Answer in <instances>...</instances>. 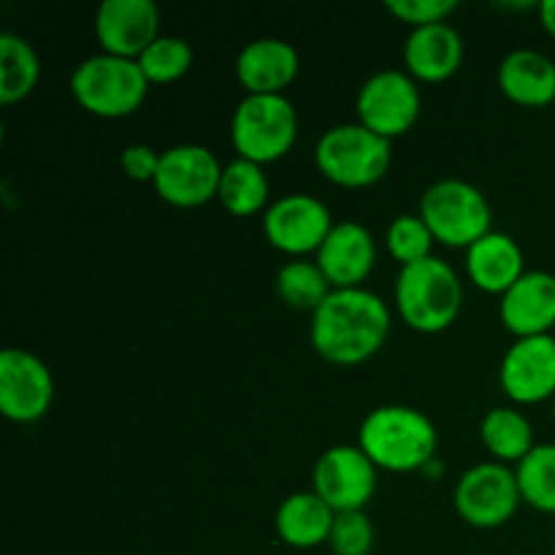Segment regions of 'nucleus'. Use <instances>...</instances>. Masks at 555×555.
Wrapping results in <instances>:
<instances>
[{
	"mask_svg": "<svg viewBox=\"0 0 555 555\" xmlns=\"http://www.w3.org/2000/svg\"><path fill=\"white\" fill-rule=\"evenodd\" d=\"M312 347L334 366H358L385 347L390 309L366 287L334 291L312 312Z\"/></svg>",
	"mask_w": 555,
	"mask_h": 555,
	"instance_id": "obj_1",
	"label": "nucleus"
},
{
	"mask_svg": "<svg viewBox=\"0 0 555 555\" xmlns=\"http://www.w3.org/2000/svg\"><path fill=\"white\" fill-rule=\"evenodd\" d=\"M437 426L431 417L412 406L390 404L369 412L358 431V448L377 469L417 472L437 459Z\"/></svg>",
	"mask_w": 555,
	"mask_h": 555,
	"instance_id": "obj_2",
	"label": "nucleus"
},
{
	"mask_svg": "<svg viewBox=\"0 0 555 555\" xmlns=\"http://www.w3.org/2000/svg\"><path fill=\"white\" fill-rule=\"evenodd\" d=\"M461 301H464V287L448 260L431 255L399 271L396 309L412 331L442 334L459 318Z\"/></svg>",
	"mask_w": 555,
	"mask_h": 555,
	"instance_id": "obj_3",
	"label": "nucleus"
},
{
	"mask_svg": "<svg viewBox=\"0 0 555 555\" xmlns=\"http://www.w3.org/2000/svg\"><path fill=\"white\" fill-rule=\"evenodd\" d=\"M70 92L87 114L119 119L139 112L150 92V81L139 60L101 52L76 65L70 74Z\"/></svg>",
	"mask_w": 555,
	"mask_h": 555,
	"instance_id": "obj_4",
	"label": "nucleus"
},
{
	"mask_svg": "<svg viewBox=\"0 0 555 555\" xmlns=\"http://www.w3.org/2000/svg\"><path fill=\"white\" fill-rule=\"evenodd\" d=\"M393 144L374 130L356 125H336L320 135L314 146V166L339 188H372L388 173Z\"/></svg>",
	"mask_w": 555,
	"mask_h": 555,
	"instance_id": "obj_5",
	"label": "nucleus"
},
{
	"mask_svg": "<svg viewBox=\"0 0 555 555\" xmlns=\"http://www.w3.org/2000/svg\"><path fill=\"white\" fill-rule=\"evenodd\" d=\"M296 135L298 114L285 95H244L233 112V150L258 166L285 157L296 144Z\"/></svg>",
	"mask_w": 555,
	"mask_h": 555,
	"instance_id": "obj_6",
	"label": "nucleus"
},
{
	"mask_svg": "<svg viewBox=\"0 0 555 555\" xmlns=\"http://www.w3.org/2000/svg\"><path fill=\"white\" fill-rule=\"evenodd\" d=\"M421 217L439 244L469 249L491 233V206L475 184L464 179H439L423 193Z\"/></svg>",
	"mask_w": 555,
	"mask_h": 555,
	"instance_id": "obj_7",
	"label": "nucleus"
},
{
	"mask_svg": "<svg viewBox=\"0 0 555 555\" xmlns=\"http://www.w3.org/2000/svg\"><path fill=\"white\" fill-rule=\"evenodd\" d=\"M356 108L363 128L393 141L415 128L421 117V90L406 70H377L358 90Z\"/></svg>",
	"mask_w": 555,
	"mask_h": 555,
	"instance_id": "obj_8",
	"label": "nucleus"
},
{
	"mask_svg": "<svg viewBox=\"0 0 555 555\" xmlns=\"http://www.w3.org/2000/svg\"><path fill=\"white\" fill-rule=\"evenodd\" d=\"M220 160L209 146L201 144H177L160 152L155 190L166 204L179 209H195L209 204L220 193L222 179Z\"/></svg>",
	"mask_w": 555,
	"mask_h": 555,
	"instance_id": "obj_9",
	"label": "nucleus"
},
{
	"mask_svg": "<svg viewBox=\"0 0 555 555\" xmlns=\"http://www.w3.org/2000/svg\"><path fill=\"white\" fill-rule=\"evenodd\" d=\"M520 502L518 477L499 461L472 466L455 486V513L475 529H499L518 513Z\"/></svg>",
	"mask_w": 555,
	"mask_h": 555,
	"instance_id": "obj_10",
	"label": "nucleus"
},
{
	"mask_svg": "<svg viewBox=\"0 0 555 555\" xmlns=\"http://www.w3.org/2000/svg\"><path fill=\"white\" fill-rule=\"evenodd\" d=\"M312 486L334 513H363L377 491V466L361 448L336 444L314 464Z\"/></svg>",
	"mask_w": 555,
	"mask_h": 555,
	"instance_id": "obj_11",
	"label": "nucleus"
},
{
	"mask_svg": "<svg viewBox=\"0 0 555 555\" xmlns=\"http://www.w3.org/2000/svg\"><path fill=\"white\" fill-rule=\"evenodd\" d=\"M54 379L47 363L20 347L0 352V412L11 423H36L49 412Z\"/></svg>",
	"mask_w": 555,
	"mask_h": 555,
	"instance_id": "obj_12",
	"label": "nucleus"
},
{
	"mask_svg": "<svg viewBox=\"0 0 555 555\" xmlns=\"http://www.w3.org/2000/svg\"><path fill=\"white\" fill-rule=\"evenodd\" d=\"M331 228L334 220L328 206L307 193L282 195L263 215V231L271 247L296 258L309 253L318 255Z\"/></svg>",
	"mask_w": 555,
	"mask_h": 555,
	"instance_id": "obj_13",
	"label": "nucleus"
},
{
	"mask_svg": "<svg viewBox=\"0 0 555 555\" xmlns=\"http://www.w3.org/2000/svg\"><path fill=\"white\" fill-rule=\"evenodd\" d=\"M499 383L515 404L555 399V336L515 339L499 366Z\"/></svg>",
	"mask_w": 555,
	"mask_h": 555,
	"instance_id": "obj_14",
	"label": "nucleus"
},
{
	"mask_svg": "<svg viewBox=\"0 0 555 555\" xmlns=\"http://www.w3.org/2000/svg\"><path fill=\"white\" fill-rule=\"evenodd\" d=\"M95 38L106 54L139 60L160 38V9L152 0H103L95 11Z\"/></svg>",
	"mask_w": 555,
	"mask_h": 555,
	"instance_id": "obj_15",
	"label": "nucleus"
},
{
	"mask_svg": "<svg viewBox=\"0 0 555 555\" xmlns=\"http://www.w3.org/2000/svg\"><path fill=\"white\" fill-rule=\"evenodd\" d=\"M377 263V244L372 231L361 222H336L328 238L318 249V266L334 291L361 287Z\"/></svg>",
	"mask_w": 555,
	"mask_h": 555,
	"instance_id": "obj_16",
	"label": "nucleus"
},
{
	"mask_svg": "<svg viewBox=\"0 0 555 555\" xmlns=\"http://www.w3.org/2000/svg\"><path fill=\"white\" fill-rule=\"evenodd\" d=\"M499 318L518 339L551 334L555 325V274L526 271L502 296Z\"/></svg>",
	"mask_w": 555,
	"mask_h": 555,
	"instance_id": "obj_17",
	"label": "nucleus"
},
{
	"mask_svg": "<svg viewBox=\"0 0 555 555\" xmlns=\"http://www.w3.org/2000/svg\"><path fill=\"white\" fill-rule=\"evenodd\" d=\"M301 60L282 38H255L236 57V76L247 95H282L298 76Z\"/></svg>",
	"mask_w": 555,
	"mask_h": 555,
	"instance_id": "obj_18",
	"label": "nucleus"
},
{
	"mask_svg": "<svg viewBox=\"0 0 555 555\" xmlns=\"http://www.w3.org/2000/svg\"><path fill=\"white\" fill-rule=\"evenodd\" d=\"M464 63V38L448 22L439 25L415 27L406 36L404 43V65L406 74L415 81H437L450 79Z\"/></svg>",
	"mask_w": 555,
	"mask_h": 555,
	"instance_id": "obj_19",
	"label": "nucleus"
},
{
	"mask_svg": "<svg viewBox=\"0 0 555 555\" xmlns=\"http://www.w3.org/2000/svg\"><path fill=\"white\" fill-rule=\"evenodd\" d=\"M524 249L507 233L491 231L466 249V274L480 291L504 296L526 274Z\"/></svg>",
	"mask_w": 555,
	"mask_h": 555,
	"instance_id": "obj_20",
	"label": "nucleus"
},
{
	"mask_svg": "<svg viewBox=\"0 0 555 555\" xmlns=\"http://www.w3.org/2000/svg\"><path fill=\"white\" fill-rule=\"evenodd\" d=\"M499 90L513 103L542 108L555 103V63L534 49H515L499 65Z\"/></svg>",
	"mask_w": 555,
	"mask_h": 555,
	"instance_id": "obj_21",
	"label": "nucleus"
},
{
	"mask_svg": "<svg viewBox=\"0 0 555 555\" xmlns=\"http://www.w3.org/2000/svg\"><path fill=\"white\" fill-rule=\"evenodd\" d=\"M336 513L314 491L291 493L280 504L274 518V529L285 545L296 551H312L328 542L334 529Z\"/></svg>",
	"mask_w": 555,
	"mask_h": 555,
	"instance_id": "obj_22",
	"label": "nucleus"
},
{
	"mask_svg": "<svg viewBox=\"0 0 555 555\" xmlns=\"http://www.w3.org/2000/svg\"><path fill=\"white\" fill-rule=\"evenodd\" d=\"M480 437L488 453L502 464L504 461L520 464L537 448L529 417L513 406H496L488 412L480 423Z\"/></svg>",
	"mask_w": 555,
	"mask_h": 555,
	"instance_id": "obj_23",
	"label": "nucleus"
},
{
	"mask_svg": "<svg viewBox=\"0 0 555 555\" xmlns=\"http://www.w3.org/2000/svg\"><path fill=\"white\" fill-rule=\"evenodd\" d=\"M220 204L231 211L233 217H253L269 204V179H266L263 166L253 160H236L228 163L222 168L220 193H217Z\"/></svg>",
	"mask_w": 555,
	"mask_h": 555,
	"instance_id": "obj_24",
	"label": "nucleus"
},
{
	"mask_svg": "<svg viewBox=\"0 0 555 555\" xmlns=\"http://www.w3.org/2000/svg\"><path fill=\"white\" fill-rule=\"evenodd\" d=\"M38 76H41V60L36 49L22 36L3 33L0 36V103L11 106L30 95L38 85Z\"/></svg>",
	"mask_w": 555,
	"mask_h": 555,
	"instance_id": "obj_25",
	"label": "nucleus"
},
{
	"mask_svg": "<svg viewBox=\"0 0 555 555\" xmlns=\"http://www.w3.org/2000/svg\"><path fill=\"white\" fill-rule=\"evenodd\" d=\"M276 293L293 309H312L314 312L334 293V285L323 274L318 260H291L276 274Z\"/></svg>",
	"mask_w": 555,
	"mask_h": 555,
	"instance_id": "obj_26",
	"label": "nucleus"
},
{
	"mask_svg": "<svg viewBox=\"0 0 555 555\" xmlns=\"http://www.w3.org/2000/svg\"><path fill=\"white\" fill-rule=\"evenodd\" d=\"M520 499L540 513L555 515V444H537L515 469Z\"/></svg>",
	"mask_w": 555,
	"mask_h": 555,
	"instance_id": "obj_27",
	"label": "nucleus"
},
{
	"mask_svg": "<svg viewBox=\"0 0 555 555\" xmlns=\"http://www.w3.org/2000/svg\"><path fill=\"white\" fill-rule=\"evenodd\" d=\"M193 57V47L184 38L160 36L144 49L139 65L150 85H168V81H177L188 74Z\"/></svg>",
	"mask_w": 555,
	"mask_h": 555,
	"instance_id": "obj_28",
	"label": "nucleus"
},
{
	"mask_svg": "<svg viewBox=\"0 0 555 555\" xmlns=\"http://www.w3.org/2000/svg\"><path fill=\"white\" fill-rule=\"evenodd\" d=\"M434 242H437V238L428 231V225L423 222L421 215H399L388 225V233H385L388 253L393 255V260H399L401 269L431 258Z\"/></svg>",
	"mask_w": 555,
	"mask_h": 555,
	"instance_id": "obj_29",
	"label": "nucleus"
},
{
	"mask_svg": "<svg viewBox=\"0 0 555 555\" xmlns=\"http://www.w3.org/2000/svg\"><path fill=\"white\" fill-rule=\"evenodd\" d=\"M328 545L334 555H369L374 547V526L363 513H336Z\"/></svg>",
	"mask_w": 555,
	"mask_h": 555,
	"instance_id": "obj_30",
	"label": "nucleus"
},
{
	"mask_svg": "<svg viewBox=\"0 0 555 555\" xmlns=\"http://www.w3.org/2000/svg\"><path fill=\"white\" fill-rule=\"evenodd\" d=\"M385 9L415 30V27L439 25L448 20L459 9V0H388Z\"/></svg>",
	"mask_w": 555,
	"mask_h": 555,
	"instance_id": "obj_31",
	"label": "nucleus"
},
{
	"mask_svg": "<svg viewBox=\"0 0 555 555\" xmlns=\"http://www.w3.org/2000/svg\"><path fill=\"white\" fill-rule=\"evenodd\" d=\"M119 166H122L125 177L133 179V182H155L157 166H160V152H155L146 144H130L119 155Z\"/></svg>",
	"mask_w": 555,
	"mask_h": 555,
	"instance_id": "obj_32",
	"label": "nucleus"
},
{
	"mask_svg": "<svg viewBox=\"0 0 555 555\" xmlns=\"http://www.w3.org/2000/svg\"><path fill=\"white\" fill-rule=\"evenodd\" d=\"M540 20H542V27H545L547 33L555 38V0H542L540 5Z\"/></svg>",
	"mask_w": 555,
	"mask_h": 555,
	"instance_id": "obj_33",
	"label": "nucleus"
},
{
	"mask_svg": "<svg viewBox=\"0 0 555 555\" xmlns=\"http://www.w3.org/2000/svg\"><path fill=\"white\" fill-rule=\"evenodd\" d=\"M553 417H555V399H553Z\"/></svg>",
	"mask_w": 555,
	"mask_h": 555,
	"instance_id": "obj_34",
	"label": "nucleus"
},
{
	"mask_svg": "<svg viewBox=\"0 0 555 555\" xmlns=\"http://www.w3.org/2000/svg\"><path fill=\"white\" fill-rule=\"evenodd\" d=\"M553 555H555V551H553Z\"/></svg>",
	"mask_w": 555,
	"mask_h": 555,
	"instance_id": "obj_35",
	"label": "nucleus"
}]
</instances>
